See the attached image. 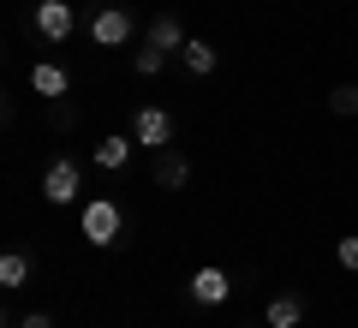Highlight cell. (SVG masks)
I'll use <instances>...</instances> for the list:
<instances>
[{
  "instance_id": "obj_8",
  "label": "cell",
  "mask_w": 358,
  "mask_h": 328,
  "mask_svg": "<svg viewBox=\"0 0 358 328\" xmlns=\"http://www.w3.org/2000/svg\"><path fill=\"white\" fill-rule=\"evenodd\" d=\"M30 90H36V96H66V90H72V78H66V66L36 60V66H30Z\"/></svg>"
},
{
  "instance_id": "obj_2",
  "label": "cell",
  "mask_w": 358,
  "mask_h": 328,
  "mask_svg": "<svg viewBox=\"0 0 358 328\" xmlns=\"http://www.w3.org/2000/svg\"><path fill=\"white\" fill-rule=\"evenodd\" d=\"M131 138H138V150H167V143H173V114H167V108H138Z\"/></svg>"
},
{
  "instance_id": "obj_16",
  "label": "cell",
  "mask_w": 358,
  "mask_h": 328,
  "mask_svg": "<svg viewBox=\"0 0 358 328\" xmlns=\"http://www.w3.org/2000/svg\"><path fill=\"white\" fill-rule=\"evenodd\" d=\"M334 257H341V269H352V275H358V233H346V239L334 245Z\"/></svg>"
},
{
  "instance_id": "obj_7",
  "label": "cell",
  "mask_w": 358,
  "mask_h": 328,
  "mask_svg": "<svg viewBox=\"0 0 358 328\" xmlns=\"http://www.w3.org/2000/svg\"><path fill=\"white\" fill-rule=\"evenodd\" d=\"M263 322L268 328H299L305 322V299H299V292H275V299L263 304Z\"/></svg>"
},
{
  "instance_id": "obj_12",
  "label": "cell",
  "mask_w": 358,
  "mask_h": 328,
  "mask_svg": "<svg viewBox=\"0 0 358 328\" xmlns=\"http://www.w3.org/2000/svg\"><path fill=\"white\" fill-rule=\"evenodd\" d=\"M185 179H192V162H185V155H162V162H155V185L179 191Z\"/></svg>"
},
{
  "instance_id": "obj_5",
  "label": "cell",
  "mask_w": 358,
  "mask_h": 328,
  "mask_svg": "<svg viewBox=\"0 0 358 328\" xmlns=\"http://www.w3.org/2000/svg\"><path fill=\"white\" fill-rule=\"evenodd\" d=\"M90 42H96V48H126V42H131V13H120V6L96 13V24H90Z\"/></svg>"
},
{
  "instance_id": "obj_17",
  "label": "cell",
  "mask_w": 358,
  "mask_h": 328,
  "mask_svg": "<svg viewBox=\"0 0 358 328\" xmlns=\"http://www.w3.org/2000/svg\"><path fill=\"white\" fill-rule=\"evenodd\" d=\"M13 328H54V316H42V311H30L24 322H13Z\"/></svg>"
},
{
  "instance_id": "obj_1",
  "label": "cell",
  "mask_w": 358,
  "mask_h": 328,
  "mask_svg": "<svg viewBox=\"0 0 358 328\" xmlns=\"http://www.w3.org/2000/svg\"><path fill=\"white\" fill-rule=\"evenodd\" d=\"M84 245H96V251H108V245L120 239V227H126V209H120L114 197H90L84 203Z\"/></svg>"
},
{
  "instance_id": "obj_3",
  "label": "cell",
  "mask_w": 358,
  "mask_h": 328,
  "mask_svg": "<svg viewBox=\"0 0 358 328\" xmlns=\"http://www.w3.org/2000/svg\"><path fill=\"white\" fill-rule=\"evenodd\" d=\"M36 30L48 42H66L78 30V13H72V0H36Z\"/></svg>"
},
{
  "instance_id": "obj_15",
  "label": "cell",
  "mask_w": 358,
  "mask_h": 328,
  "mask_svg": "<svg viewBox=\"0 0 358 328\" xmlns=\"http://www.w3.org/2000/svg\"><path fill=\"white\" fill-rule=\"evenodd\" d=\"M131 66H138L143 78H155V72L167 66V54H162V48H138V60H131Z\"/></svg>"
},
{
  "instance_id": "obj_13",
  "label": "cell",
  "mask_w": 358,
  "mask_h": 328,
  "mask_svg": "<svg viewBox=\"0 0 358 328\" xmlns=\"http://www.w3.org/2000/svg\"><path fill=\"white\" fill-rule=\"evenodd\" d=\"M24 280H30V257H24V251H6V257H0V287L18 292Z\"/></svg>"
},
{
  "instance_id": "obj_4",
  "label": "cell",
  "mask_w": 358,
  "mask_h": 328,
  "mask_svg": "<svg viewBox=\"0 0 358 328\" xmlns=\"http://www.w3.org/2000/svg\"><path fill=\"white\" fill-rule=\"evenodd\" d=\"M78 191H84L78 162H54L48 173H42V197H48V203H78Z\"/></svg>"
},
{
  "instance_id": "obj_6",
  "label": "cell",
  "mask_w": 358,
  "mask_h": 328,
  "mask_svg": "<svg viewBox=\"0 0 358 328\" xmlns=\"http://www.w3.org/2000/svg\"><path fill=\"white\" fill-rule=\"evenodd\" d=\"M192 299H197V304H227V299H233L227 269H215V263H209V269H197V275H192Z\"/></svg>"
},
{
  "instance_id": "obj_10",
  "label": "cell",
  "mask_w": 358,
  "mask_h": 328,
  "mask_svg": "<svg viewBox=\"0 0 358 328\" xmlns=\"http://www.w3.org/2000/svg\"><path fill=\"white\" fill-rule=\"evenodd\" d=\"M185 42H192V36L179 30V18H173V13H162V18L150 24V48H162V54H179Z\"/></svg>"
},
{
  "instance_id": "obj_11",
  "label": "cell",
  "mask_w": 358,
  "mask_h": 328,
  "mask_svg": "<svg viewBox=\"0 0 358 328\" xmlns=\"http://www.w3.org/2000/svg\"><path fill=\"white\" fill-rule=\"evenodd\" d=\"M179 60H185V72H197V78H209L215 72V48H209L203 36H192L185 48H179Z\"/></svg>"
},
{
  "instance_id": "obj_9",
  "label": "cell",
  "mask_w": 358,
  "mask_h": 328,
  "mask_svg": "<svg viewBox=\"0 0 358 328\" xmlns=\"http://www.w3.org/2000/svg\"><path fill=\"white\" fill-rule=\"evenodd\" d=\"M131 150H138V138H120V131H114V138H102V143H96V167L120 173V167L131 162Z\"/></svg>"
},
{
  "instance_id": "obj_14",
  "label": "cell",
  "mask_w": 358,
  "mask_h": 328,
  "mask_svg": "<svg viewBox=\"0 0 358 328\" xmlns=\"http://www.w3.org/2000/svg\"><path fill=\"white\" fill-rule=\"evenodd\" d=\"M329 108H334V114H358V84H334L329 90Z\"/></svg>"
}]
</instances>
